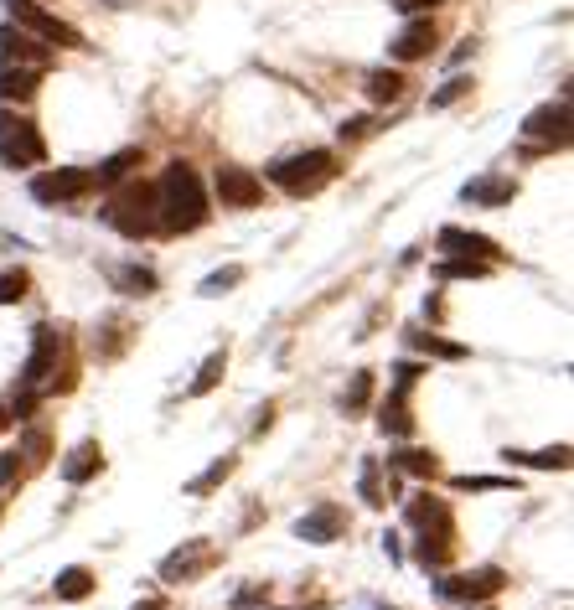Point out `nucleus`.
Masks as SVG:
<instances>
[{
  "label": "nucleus",
  "mask_w": 574,
  "mask_h": 610,
  "mask_svg": "<svg viewBox=\"0 0 574 610\" xmlns=\"http://www.w3.org/2000/svg\"><path fill=\"white\" fill-rule=\"evenodd\" d=\"M404 73L399 68H378V73H368V99L373 104H399L404 99Z\"/></svg>",
  "instance_id": "obj_23"
},
{
  "label": "nucleus",
  "mask_w": 574,
  "mask_h": 610,
  "mask_svg": "<svg viewBox=\"0 0 574 610\" xmlns=\"http://www.w3.org/2000/svg\"><path fill=\"white\" fill-rule=\"evenodd\" d=\"M223 373H228V352H213V357H207L202 368H197V378L187 383V393H192V399H202V393H213Z\"/></svg>",
  "instance_id": "obj_26"
},
{
  "label": "nucleus",
  "mask_w": 574,
  "mask_h": 610,
  "mask_svg": "<svg viewBox=\"0 0 574 610\" xmlns=\"http://www.w3.org/2000/svg\"><path fill=\"white\" fill-rule=\"evenodd\" d=\"M435 42H440V37H435V21H430V16H419V21H409L404 32L394 37V47H388V52H394L399 63H419V57H430V52H435Z\"/></svg>",
  "instance_id": "obj_16"
},
{
  "label": "nucleus",
  "mask_w": 574,
  "mask_h": 610,
  "mask_svg": "<svg viewBox=\"0 0 574 610\" xmlns=\"http://www.w3.org/2000/svg\"><path fill=\"white\" fill-rule=\"evenodd\" d=\"M228 471H233V455H223V461H213L197 481H187V497H207L213 486H223V481H228Z\"/></svg>",
  "instance_id": "obj_30"
},
{
  "label": "nucleus",
  "mask_w": 574,
  "mask_h": 610,
  "mask_svg": "<svg viewBox=\"0 0 574 610\" xmlns=\"http://www.w3.org/2000/svg\"><path fill=\"white\" fill-rule=\"evenodd\" d=\"M218 202L223 207H238V212H249V207H259L264 202V181L249 171V166H218Z\"/></svg>",
  "instance_id": "obj_10"
},
{
  "label": "nucleus",
  "mask_w": 574,
  "mask_h": 610,
  "mask_svg": "<svg viewBox=\"0 0 574 610\" xmlns=\"http://www.w3.org/2000/svg\"><path fill=\"white\" fill-rule=\"evenodd\" d=\"M99 466H104V450H99L94 440H83V445H73V450H68V461H63V481H68V486H83L88 476H99Z\"/></svg>",
  "instance_id": "obj_19"
},
{
  "label": "nucleus",
  "mask_w": 574,
  "mask_h": 610,
  "mask_svg": "<svg viewBox=\"0 0 574 610\" xmlns=\"http://www.w3.org/2000/svg\"><path fill=\"white\" fill-rule=\"evenodd\" d=\"M523 140H528L533 156L569 145V99H559V104H538V109L523 119Z\"/></svg>",
  "instance_id": "obj_7"
},
{
  "label": "nucleus",
  "mask_w": 574,
  "mask_h": 610,
  "mask_svg": "<svg viewBox=\"0 0 574 610\" xmlns=\"http://www.w3.org/2000/svg\"><path fill=\"white\" fill-rule=\"evenodd\" d=\"M512 197H518V181H512V176H476V181H466V187H461V202L466 207H507Z\"/></svg>",
  "instance_id": "obj_15"
},
{
  "label": "nucleus",
  "mask_w": 574,
  "mask_h": 610,
  "mask_svg": "<svg viewBox=\"0 0 574 610\" xmlns=\"http://www.w3.org/2000/svg\"><path fill=\"white\" fill-rule=\"evenodd\" d=\"M456 528H450V517H440L435 528H419V543H414V559L425 569H440L450 559V548H456V538H450Z\"/></svg>",
  "instance_id": "obj_17"
},
{
  "label": "nucleus",
  "mask_w": 574,
  "mask_h": 610,
  "mask_svg": "<svg viewBox=\"0 0 574 610\" xmlns=\"http://www.w3.org/2000/svg\"><path fill=\"white\" fill-rule=\"evenodd\" d=\"M362 502H368V507H383L388 502V492H383V481H378V461H368V466H362Z\"/></svg>",
  "instance_id": "obj_36"
},
{
  "label": "nucleus",
  "mask_w": 574,
  "mask_h": 610,
  "mask_svg": "<svg viewBox=\"0 0 574 610\" xmlns=\"http://www.w3.org/2000/svg\"><path fill=\"white\" fill-rule=\"evenodd\" d=\"M104 6H125V0H104Z\"/></svg>",
  "instance_id": "obj_44"
},
{
  "label": "nucleus",
  "mask_w": 574,
  "mask_h": 610,
  "mask_svg": "<svg viewBox=\"0 0 574 610\" xmlns=\"http://www.w3.org/2000/svg\"><path fill=\"white\" fill-rule=\"evenodd\" d=\"M440 517H450V512H445V502H435V497L409 502V523H414V528H430V523H440Z\"/></svg>",
  "instance_id": "obj_34"
},
{
  "label": "nucleus",
  "mask_w": 574,
  "mask_h": 610,
  "mask_svg": "<svg viewBox=\"0 0 574 610\" xmlns=\"http://www.w3.org/2000/svg\"><path fill=\"white\" fill-rule=\"evenodd\" d=\"M373 404V373H352V383H347V393H342V409L347 414H362Z\"/></svg>",
  "instance_id": "obj_29"
},
{
  "label": "nucleus",
  "mask_w": 574,
  "mask_h": 610,
  "mask_svg": "<svg viewBox=\"0 0 574 610\" xmlns=\"http://www.w3.org/2000/svg\"><path fill=\"white\" fill-rule=\"evenodd\" d=\"M378 424H383V435H394V440L414 435V414H409V399H404V393H388V399H383V414H378Z\"/></svg>",
  "instance_id": "obj_21"
},
{
  "label": "nucleus",
  "mask_w": 574,
  "mask_h": 610,
  "mask_svg": "<svg viewBox=\"0 0 574 610\" xmlns=\"http://www.w3.org/2000/svg\"><path fill=\"white\" fill-rule=\"evenodd\" d=\"M456 486L461 492H507V476H456Z\"/></svg>",
  "instance_id": "obj_37"
},
{
  "label": "nucleus",
  "mask_w": 574,
  "mask_h": 610,
  "mask_svg": "<svg viewBox=\"0 0 574 610\" xmlns=\"http://www.w3.org/2000/svg\"><path fill=\"white\" fill-rule=\"evenodd\" d=\"M373 130H378V119H373V114H357V119H347V125H342V140H347V145H352V140H368Z\"/></svg>",
  "instance_id": "obj_38"
},
{
  "label": "nucleus",
  "mask_w": 574,
  "mask_h": 610,
  "mask_svg": "<svg viewBox=\"0 0 574 610\" xmlns=\"http://www.w3.org/2000/svg\"><path fill=\"white\" fill-rule=\"evenodd\" d=\"M47 63V42H37L21 26H0V68H42Z\"/></svg>",
  "instance_id": "obj_11"
},
{
  "label": "nucleus",
  "mask_w": 574,
  "mask_h": 610,
  "mask_svg": "<svg viewBox=\"0 0 574 610\" xmlns=\"http://www.w3.org/2000/svg\"><path fill=\"white\" fill-rule=\"evenodd\" d=\"M435 249H440V259H487V264L502 259L497 243H492L487 233H466V228H440Z\"/></svg>",
  "instance_id": "obj_12"
},
{
  "label": "nucleus",
  "mask_w": 574,
  "mask_h": 610,
  "mask_svg": "<svg viewBox=\"0 0 574 610\" xmlns=\"http://www.w3.org/2000/svg\"><path fill=\"white\" fill-rule=\"evenodd\" d=\"M466 94H471V78L456 73V78H445V88H435V94H430V109H450V104L466 99Z\"/></svg>",
  "instance_id": "obj_32"
},
{
  "label": "nucleus",
  "mask_w": 574,
  "mask_h": 610,
  "mask_svg": "<svg viewBox=\"0 0 574 610\" xmlns=\"http://www.w3.org/2000/svg\"><path fill=\"white\" fill-rule=\"evenodd\" d=\"M47 161V140L26 114L16 109H0V166L26 171V166H42Z\"/></svg>",
  "instance_id": "obj_4"
},
{
  "label": "nucleus",
  "mask_w": 574,
  "mask_h": 610,
  "mask_svg": "<svg viewBox=\"0 0 574 610\" xmlns=\"http://www.w3.org/2000/svg\"><path fill=\"white\" fill-rule=\"evenodd\" d=\"M52 595L57 600H88V595H94V574H88L83 564H73V569H63L52 579Z\"/></svg>",
  "instance_id": "obj_24"
},
{
  "label": "nucleus",
  "mask_w": 574,
  "mask_h": 610,
  "mask_svg": "<svg viewBox=\"0 0 574 610\" xmlns=\"http://www.w3.org/2000/svg\"><path fill=\"white\" fill-rule=\"evenodd\" d=\"M21 455H26V466H42L47 461V435L32 430V435H26V445H21Z\"/></svg>",
  "instance_id": "obj_39"
},
{
  "label": "nucleus",
  "mask_w": 574,
  "mask_h": 610,
  "mask_svg": "<svg viewBox=\"0 0 574 610\" xmlns=\"http://www.w3.org/2000/svg\"><path fill=\"white\" fill-rule=\"evenodd\" d=\"M409 342H414L419 352H430V357H445V362H461V357H466L461 342H445V337H435V331H414Z\"/></svg>",
  "instance_id": "obj_28"
},
{
  "label": "nucleus",
  "mask_w": 574,
  "mask_h": 610,
  "mask_svg": "<svg viewBox=\"0 0 574 610\" xmlns=\"http://www.w3.org/2000/svg\"><path fill=\"white\" fill-rule=\"evenodd\" d=\"M512 466H533V471H564L569 466V445H554V450H507Z\"/></svg>",
  "instance_id": "obj_22"
},
{
  "label": "nucleus",
  "mask_w": 574,
  "mask_h": 610,
  "mask_svg": "<svg viewBox=\"0 0 574 610\" xmlns=\"http://www.w3.org/2000/svg\"><path fill=\"white\" fill-rule=\"evenodd\" d=\"M135 610H161V600H140Z\"/></svg>",
  "instance_id": "obj_43"
},
{
  "label": "nucleus",
  "mask_w": 574,
  "mask_h": 610,
  "mask_svg": "<svg viewBox=\"0 0 574 610\" xmlns=\"http://www.w3.org/2000/svg\"><path fill=\"white\" fill-rule=\"evenodd\" d=\"M52 368H57V331L52 326H37L32 331V352H26V368H21V383L37 388V383H47Z\"/></svg>",
  "instance_id": "obj_14"
},
{
  "label": "nucleus",
  "mask_w": 574,
  "mask_h": 610,
  "mask_svg": "<svg viewBox=\"0 0 574 610\" xmlns=\"http://www.w3.org/2000/svg\"><path fill=\"white\" fill-rule=\"evenodd\" d=\"M6 11H11V21L21 26V32H32V37H37V42H47V47H68V52L88 47L78 26L57 21L52 11H42V6H37V0H6Z\"/></svg>",
  "instance_id": "obj_5"
},
{
  "label": "nucleus",
  "mask_w": 574,
  "mask_h": 610,
  "mask_svg": "<svg viewBox=\"0 0 574 610\" xmlns=\"http://www.w3.org/2000/svg\"><path fill=\"white\" fill-rule=\"evenodd\" d=\"M207 223V192L202 176L187 161H171L156 181V233H197Z\"/></svg>",
  "instance_id": "obj_1"
},
{
  "label": "nucleus",
  "mask_w": 574,
  "mask_h": 610,
  "mask_svg": "<svg viewBox=\"0 0 574 610\" xmlns=\"http://www.w3.org/2000/svg\"><path fill=\"white\" fill-rule=\"evenodd\" d=\"M502 585H507V574L487 564V569H471V574H450V579H440L435 595H440V600H466V605H471V600L497 595Z\"/></svg>",
  "instance_id": "obj_9"
},
{
  "label": "nucleus",
  "mask_w": 574,
  "mask_h": 610,
  "mask_svg": "<svg viewBox=\"0 0 574 610\" xmlns=\"http://www.w3.org/2000/svg\"><path fill=\"white\" fill-rule=\"evenodd\" d=\"M394 11H404V16H419V11H435V6H445V0H388Z\"/></svg>",
  "instance_id": "obj_41"
},
{
  "label": "nucleus",
  "mask_w": 574,
  "mask_h": 610,
  "mask_svg": "<svg viewBox=\"0 0 574 610\" xmlns=\"http://www.w3.org/2000/svg\"><path fill=\"white\" fill-rule=\"evenodd\" d=\"M419 373H425V368H419V362H394V393H409Z\"/></svg>",
  "instance_id": "obj_40"
},
{
  "label": "nucleus",
  "mask_w": 574,
  "mask_h": 610,
  "mask_svg": "<svg viewBox=\"0 0 574 610\" xmlns=\"http://www.w3.org/2000/svg\"><path fill=\"white\" fill-rule=\"evenodd\" d=\"M11 419H16V414H11L6 404H0V430H11Z\"/></svg>",
  "instance_id": "obj_42"
},
{
  "label": "nucleus",
  "mask_w": 574,
  "mask_h": 610,
  "mask_svg": "<svg viewBox=\"0 0 574 610\" xmlns=\"http://www.w3.org/2000/svg\"><path fill=\"white\" fill-rule=\"evenodd\" d=\"M104 223L125 238H150L156 233V187H145V181H130V187H119L104 207Z\"/></svg>",
  "instance_id": "obj_3"
},
{
  "label": "nucleus",
  "mask_w": 574,
  "mask_h": 610,
  "mask_svg": "<svg viewBox=\"0 0 574 610\" xmlns=\"http://www.w3.org/2000/svg\"><path fill=\"white\" fill-rule=\"evenodd\" d=\"M88 192H94V171L83 166H57V171L32 176V202L42 207H68V202H83Z\"/></svg>",
  "instance_id": "obj_6"
},
{
  "label": "nucleus",
  "mask_w": 574,
  "mask_h": 610,
  "mask_svg": "<svg viewBox=\"0 0 574 610\" xmlns=\"http://www.w3.org/2000/svg\"><path fill=\"white\" fill-rule=\"evenodd\" d=\"M342 533H347V517H342L337 502H321L295 523V538H306V543H337Z\"/></svg>",
  "instance_id": "obj_13"
},
{
  "label": "nucleus",
  "mask_w": 574,
  "mask_h": 610,
  "mask_svg": "<svg viewBox=\"0 0 574 610\" xmlns=\"http://www.w3.org/2000/svg\"><path fill=\"white\" fill-rule=\"evenodd\" d=\"M218 564V548L207 543V538H187L176 548V554H166V564H161V579L166 585H187V579H197V574H207Z\"/></svg>",
  "instance_id": "obj_8"
},
{
  "label": "nucleus",
  "mask_w": 574,
  "mask_h": 610,
  "mask_svg": "<svg viewBox=\"0 0 574 610\" xmlns=\"http://www.w3.org/2000/svg\"><path fill=\"white\" fill-rule=\"evenodd\" d=\"M42 88V68H0V104H26Z\"/></svg>",
  "instance_id": "obj_18"
},
{
  "label": "nucleus",
  "mask_w": 574,
  "mask_h": 610,
  "mask_svg": "<svg viewBox=\"0 0 574 610\" xmlns=\"http://www.w3.org/2000/svg\"><path fill=\"white\" fill-rule=\"evenodd\" d=\"M109 280L119 295H156V269L145 264H109Z\"/></svg>",
  "instance_id": "obj_20"
},
{
  "label": "nucleus",
  "mask_w": 574,
  "mask_h": 610,
  "mask_svg": "<svg viewBox=\"0 0 574 610\" xmlns=\"http://www.w3.org/2000/svg\"><path fill=\"white\" fill-rule=\"evenodd\" d=\"M233 285H244V269H238V264H228V269H218V274H207V280H202V295H228Z\"/></svg>",
  "instance_id": "obj_35"
},
{
  "label": "nucleus",
  "mask_w": 574,
  "mask_h": 610,
  "mask_svg": "<svg viewBox=\"0 0 574 610\" xmlns=\"http://www.w3.org/2000/svg\"><path fill=\"white\" fill-rule=\"evenodd\" d=\"M135 166H140V150H119V156H109V161L94 171V187H114V181H125Z\"/></svg>",
  "instance_id": "obj_25"
},
{
  "label": "nucleus",
  "mask_w": 574,
  "mask_h": 610,
  "mask_svg": "<svg viewBox=\"0 0 574 610\" xmlns=\"http://www.w3.org/2000/svg\"><path fill=\"white\" fill-rule=\"evenodd\" d=\"M331 176H337V156H331V150H295V156H280L275 166H269V181L290 197L321 192Z\"/></svg>",
  "instance_id": "obj_2"
},
{
  "label": "nucleus",
  "mask_w": 574,
  "mask_h": 610,
  "mask_svg": "<svg viewBox=\"0 0 574 610\" xmlns=\"http://www.w3.org/2000/svg\"><path fill=\"white\" fill-rule=\"evenodd\" d=\"M26 290H32V274H26V269H6V274H0V305H16Z\"/></svg>",
  "instance_id": "obj_33"
},
{
  "label": "nucleus",
  "mask_w": 574,
  "mask_h": 610,
  "mask_svg": "<svg viewBox=\"0 0 574 610\" xmlns=\"http://www.w3.org/2000/svg\"><path fill=\"white\" fill-rule=\"evenodd\" d=\"M440 274L445 280H481V274H492L487 259H440Z\"/></svg>",
  "instance_id": "obj_31"
},
{
  "label": "nucleus",
  "mask_w": 574,
  "mask_h": 610,
  "mask_svg": "<svg viewBox=\"0 0 574 610\" xmlns=\"http://www.w3.org/2000/svg\"><path fill=\"white\" fill-rule=\"evenodd\" d=\"M394 471H409V476H440V461H435V450H399V455H394Z\"/></svg>",
  "instance_id": "obj_27"
}]
</instances>
